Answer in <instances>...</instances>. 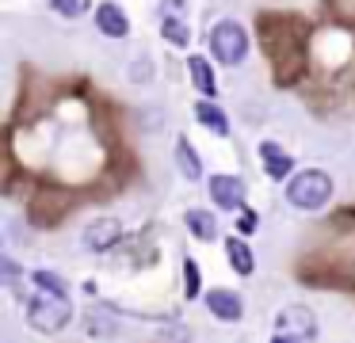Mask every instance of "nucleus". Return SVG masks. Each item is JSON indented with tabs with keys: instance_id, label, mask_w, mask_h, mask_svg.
Masks as SVG:
<instances>
[{
	"instance_id": "f257e3e1",
	"label": "nucleus",
	"mask_w": 355,
	"mask_h": 343,
	"mask_svg": "<svg viewBox=\"0 0 355 343\" xmlns=\"http://www.w3.org/2000/svg\"><path fill=\"white\" fill-rule=\"evenodd\" d=\"M73 320V305L65 294H50V290H39V294L27 297V324L42 335H58L62 328H69Z\"/></svg>"
},
{
	"instance_id": "f03ea898",
	"label": "nucleus",
	"mask_w": 355,
	"mask_h": 343,
	"mask_svg": "<svg viewBox=\"0 0 355 343\" xmlns=\"http://www.w3.org/2000/svg\"><path fill=\"white\" fill-rule=\"evenodd\" d=\"M329 198H332V179L317 168H306V172L291 175V183H286V202L294 210H321Z\"/></svg>"
},
{
	"instance_id": "7ed1b4c3",
	"label": "nucleus",
	"mask_w": 355,
	"mask_h": 343,
	"mask_svg": "<svg viewBox=\"0 0 355 343\" xmlns=\"http://www.w3.org/2000/svg\"><path fill=\"white\" fill-rule=\"evenodd\" d=\"M210 53L222 65H241L248 58V30L237 19H222L210 27Z\"/></svg>"
},
{
	"instance_id": "20e7f679",
	"label": "nucleus",
	"mask_w": 355,
	"mask_h": 343,
	"mask_svg": "<svg viewBox=\"0 0 355 343\" xmlns=\"http://www.w3.org/2000/svg\"><path fill=\"white\" fill-rule=\"evenodd\" d=\"M317 340V317L306 305H286L275 320L271 343H313Z\"/></svg>"
},
{
	"instance_id": "39448f33",
	"label": "nucleus",
	"mask_w": 355,
	"mask_h": 343,
	"mask_svg": "<svg viewBox=\"0 0 355 343\" xmlns=\"http://www.w3.org/2000/svg\"><path fill=\"white\" fill-rule=\"evenodd\" d=\"M119 240H123V221H115V218L88 221L85 233H80V244H85L88 252H111Z\"/></svg>"
},
{
	"instance_id": "423d86ee",
	"label": "nucleus",
	"mask_w": 355,
	"mask_h": 343,
	"mask_svg": "<svg viewBox=\"0 0 355 343\" xmlns=\"http://www.w3.org/2000/svg\"><path fill=\"white\" fill-rule=\"evenodd\" d=\"M245 179L241 175H214L210 179V198H214L218 210H245Z\"/></svg>"
},
{
	"instance_id": "0eeeda50",
	"label": "nucleus",
	"mask_w": 355,
	"mask_h": 343,
	"mask_svg": "<svg viewBox=\"0 0 355 343\" xmlns=\"http://www.w3.org/2000/svg\"><path fill=\"white\" fill-rule=\"evenodd\" d=\"M96 27H100V35H107V38H126L130 35V19H126L123 4H115V0H103V4L96 8Z\"/></svg>"
},
{
	"instance_id": "6e6552de",
	"label": "nucleus",
	"mask_w": 355,
	"mask_h": 343,
	"mask_svg": "<svg viewBox=\"0 0 355 343\" xmlns=\"http://www.w3.org/2000/svg\"><path fill=\"white\" fill-rule=\"evenodd\" d=\"M207 309L214 313L218 320H225V324H233V320L245 317V301H241V294H233V290H210Z\"/></svg>"
},
{
	"instance_id": "1a4fd4ad",
	"label": "nucleus",
	"mask_w": 355,
	"mask_h": 343,
	"mask_svg": "<svg viewBox=\"0 0 355 343\" xmlns=\"http://www.w3.org/2000/svg\"><path fill=\"white\" fill-rule=\"evenodd\" d=\"M260 157H263V175H268V179H286V175L294 172V160L286 157L275 141H263L260 145Z\"/></svg>"
},
{
	"instance_id": "9d476101",
	"label": "nucleus",
	"mask_w": 355,
	"mask_h": 343,
	"mask_svg": "<svg viewBox=\"0 0 355 343\" xmlns=\"http://www.w3.org/2000/svg\"><path fill=\"white\" fill-rule=\"evenodd\" d=\"M184 225L195 240H214L218 236V218L210 210H199V206H191V210L184 213Z\"/></svg>"
},
{
	"instance_id": "9b49d317",
	"label": "nucleus",
	"mask_w": 355,
	"mask_h": 343,
	"mask_svg": "<svg viewBox=\"0 0 355 343\" xmlns=\"http://www.w3.org/2000/svg\"><path fill=\"white\" fill-rule=\"evenodd\" d=\"M195 118H199L210 134L230 137V118H225V111L218 103H210V99H199V103H195Z\"/></svg>"
},
{
	"instance_id": "f8f14e48",
	"label": "nucleus",
	"mask_w": 355,
	"mask_h": 343,
	"mask_svg": "<svg viewBox=\"0 0 355 343\" xmlns=\"http://www.w3.org/2000/svg\"><path fill=\"white\" fill-rule=\"evenodd\" d=\"M176 168L184 172L187 183L202 179V160H199V152H195V145L187 141V137H180V141H176Z\"/></svg>"
},
{
	"instance_id": "ddd939ff",
	"label": "nucleus",
	"mask_w": 355,
	"mask_h": 343,
	"mask_svg": "<svg viewBox=\"0 0 355 343\" xmlns=\"http://www.w3.org/2000/svg\"><path fill=\"white\" fill-rule=\"evenodd\" d=\"M225 256H230V267L237 274H252L256 271V259H252V248H248L245 240H241V236H230V240H225Z\"/></svg>"
},
{
	"instance_id": "4468645a",
	"label": "nucleus",
	"mask_w": 355,
	"mask_h": 343,
	"mask_svg": "<svg viewBox=\"0 0 355 343\" xmlns=\"http://www.w3.org/2000/svg\"><path fill=\"white\" fill-rule=\"evenodd\" d=\"M187 69H191V84L202 91V96H218V80H214V69H210L207 58H187Z\"/></svg>"
},
{
	"instance_id": "2eb2a0df",
	"label": "nucleus",
	"mask_w": 355,
	"mask_h": 343,
	"mask_svg": "<svg viewBox=\"0 0 355 343\" xmlns=\"http://www.w3.org/2000/svg\"><path fill=\"white\" fill-rule=\"evenodd\" d=\"M161 35H164V42H172V46L191 42V27L184 23V15H161Z\"/></svg>"
},
{
	"instance_id": "dca6fc26",
	"label": "nucleus",
	"mask_w": 355,
	"mask_h": 343,
	"mask_svg": "<svg viewBox=\"0 0 355 343\" xmlns=\"http://www.w3.org/2000/svg\"><path fill=\"white\" fill-rule=\"evenodd\" d=\"M50 8H54L58 15H65V19H80V15L92 8V0H46Z\"/></svg>"
},
{
	"instance_id": "f3484780",
	"label": "nucleus",
	"mask_w": 355,
	"mask_h": 343,
	"mask_svg": "<svg viewBox=\"0 0 355 343\" xmlns=\"http://www.w3.org/2000/svg\"><path fill=\"white\" fill-rule=\"evenodd\" d=\"M31 282L39 290H50V294H65V279H62V274H54V271H35Z\"/></svg>"
},
{
	"instance_id": "a211bd4d",
	"label": "nucleus",
	"mask_w": 355,
	"mask_h": 343,
	"mask_svg": "<svg viewBox=\"0 0 355 343\" xmlns=\"http://www.w3.org/2000/svg\"><path fill=\"white\" fill-rule=\"evenodd\" d=\"M187 297H199V267H195V259H187Z\"/></svg>"
},
{
	"instance_id": "6ab92c4d",
	"label": "nucleus",
	"mask_w": 355,
	"mask_h": 343,
	"mask_svg": "<svg viewBox=\"0 0 355 343\" xmlns=\"http://www.w3.org/2000/svg\"><path fill=\"white\" fill-rule=\"evenodd\" d=\"M256 225H260V221H256V213L252 210H241V221H237L241 233H256Z\"/></svg>"
},
{
	"instance_id": "aec40b11",
	"label": "nucleus",
	"mask_w": 355,
	"mask_h": 343,
	"mask_svg": "<svg viewBox=\"0 0 355 343\" xmlns=\"http://www.w3.org/2000/svg\"><path fill=\"white\" fill-rule=\"evenodd\" d=\"M187 12V0H164L161 4V15H184Z\"/></svg>"
},
{
	"instance_id": "412c9836",
	"label": "nucleus",
	"mask_w": 355,
	"mask_h": 343,
	"mask_svg": "<svg viewBox=\"0 0 355 343\" xmlns=\"http://www.w3.org/2000/svg\"><path fill=\"white\" fill-rule=\"evenodd\" d=\"M4 274H8V286H16V263H12V259H4Z\"/></svg>"
}]
</instances>
